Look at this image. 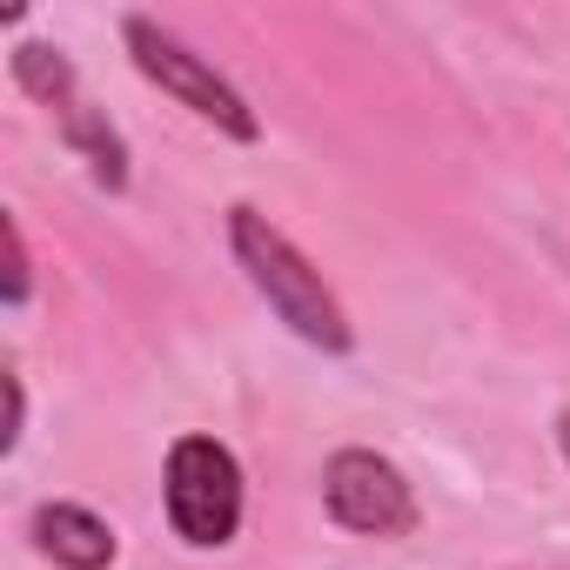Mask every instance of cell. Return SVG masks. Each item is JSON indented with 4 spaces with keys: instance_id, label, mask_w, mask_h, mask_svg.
I'll use <instances>...</instances> for the list:
<instances>
[{
    "instance_id": "cell-1",
    "label": "cell",
    "mask_w": 570,
    "mask_h": 570,
    "mask_svg": "<svg viewBox=\"0 0 570 570\" xmlns=\"http://www.w3.org/2000/svg\"><path fill=\"white\" fill-rule=\"evenodd\" d=\"M228 255L235 268L248 275V289L268 303V316L289 330L296 343L323 350V356H350L356 350V323L350 309L336 303V289L323 282V268L282 235L255 202H235L228 208Z\"/></svg>"
},
{
    "instance_id": "cell-2",
    "label": "cell",
    "mask_w": 570,
    "mask_h": 570,
    "mask_svg": "<svg viewBox=\"0 0 570 570\" xmlns=\"http://www.w3.org/2000/svg\"><path fill=\"white\" fill-rule=\"evenodd\" d=\"M161 510L188 550H228L242 537V510H248L242 456L208 430H181L161 456Z\"/></svg>"
},
{
    "instance_id": "cell-3",
    "label": "cell",
    "mask_w": 570,
    "mask_h": 570,
    "mask_svg": "<svg viewBox=\"0 0 570 570\" xmlns=\"http://www.w3.org/2000/svg\"><path fill=\"white\" fill-rule=\"evenodd\" d=\"M121 48H128V61H135V75L148 81V88H161L175 108H188L195 121H208L215 135H228V141H262V115L248 108V95L208 61V55H195L175 28H161L155 14H121Z\"/></svg>"
},
{
    "instance_id": "cell-4",
    "label": "cell",
    "mask_w": 570,
    "mask_h": 570,
    "mask_svg": "<svg viewBox=\"0 0 570 570\" xmlns=\"http://www.w3.org/2000/svg\"><path fill=\"white\" fill-rule=\"evenodd\" d=\"M323 510L350 537H410L423 523L416 483L403 476V463H390L370 443L330 450V463H323Z\"/></svg>"
},
{
    "instance_id": "cell-5",
    "label": "cell",
    "mask_w": 570,
    "mask_h": 570,
    "mask_svg": "<svg viewBox=\"0 0 570 570\" xmlns=\"http://www.w3.org/2000/svg\"><path fill=\"white\" fill-rule=\"evenodd\" d=\"M28 537L55 570H115V557H121L115 523L75 497H41L28 510Z\"/></svg>"
},
{
    "instance_id": "cell-6",
    "label": "cell",
    "mask_w": 570,
    "mask_h": 570,
    "mask_svg": "<svg viewBox=\"0 0 570 570\" xmlns=\"http://www.w3.org/2000/svg\"><path fill=\"white\" fill-rule=\"evenodd\" d=\"M55 128H61V141H68V148L88 161L95 188L121 195V188L135 181V168H128V141H121V128L108 121V108H95V101L81 95V101H68V108L55 115Z\"/></svg>"
},
{
    "instance_id": "cell-7",
    "label": "cell",
    "mask_w": 570,
    "mask_h": 570,
    "mask_svg": "<svg viewBox=\"0 0 570 570\" xmlns=\"http://www.w3.org/2000/svg\"><path fill=\"white\" fill-rule=\"evenodd\" d=\"M8 75H14V88H21L28 101H41L48 115H61L68 101H81V75H75V61H68L61 41H35V35H21L14 55H8Z\"/></svg>"
},
{
    "instance_id": "cell-8",
    "label": "cell",
    "mask_w": 570,
    "mask_h": 570,
    "mask_svg": "<svg viewBox=\"0 0 570 570\" xmlns=\"http://www.w3.org/2000/svg\"><path fill=\"white\" fill-rule=\"evenodd\" d=\"M0 303H8V309L35 303V255H28L21 215H8V208H0Z\"/></svg>"
},
{
    "instance_id": "cell-9",
    "label": "cell",
    "mask_w": 570,
    "mask_h": 570,
    "mask_svg": "<svg viewBox=\"0 0 570 570\" xmlns=\"http://www.w3.org/2000/svg\"><path fill=\"white\" fill-rule=\"evenodd\" d=\"M0 390H8V430H0V456H14V450H21V436H28V383H21V370H14V363L0 370Z\"/></svg>"
},
{
    "instance_id": "cell-10",
    "label": "cell",
    "mask_w": 570,
    "mask_h": 570,
    "mask_svg": "<svg viewBox=\"0 0 570 570\" xmlns=\"http://www.w3.org/2000/svg\"><path fill=\"white\" fill-rule=\"evenodd\" d=\"M557 456H563V463H570V410H563V416H557Z\"/></svg>"
}]
</instances>
